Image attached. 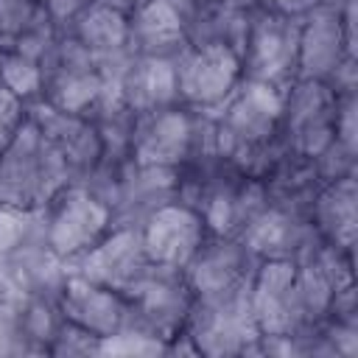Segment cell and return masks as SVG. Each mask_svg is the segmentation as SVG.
Returning <instances> with one entry per match:
<instances>
[{
  "label": "cell",
  "instance_id": "obj_1",
  "mask_svg": "<svg viewBox=\"0 0 358 358\" xmlns=\"http://www.w3.org/2000/svg\"><path fill=\"white\" fill-rule=\"evenodd\" d=\"M282 90L241 78L235 92L213 112V148L241 173L260 179L280 154Z\"/></svg>",
  "mask_w": 358,
  "mask_h": 358
},
{
  "label": "cell",
  "instance_id": "obj_2",
  "mask_svg": "<svg viewBox=\"0 0 358 358\" xmlns=\"http://www.w3.org/2000/svg\"><path fill=\"white\" fill-rule=\"evenodd\" d=\"M73 173L62 154L48 143L39 126L28 117L11 143L0 148V204L11 210L39 213Z\"/></svg>",
  "mask_w": 358,
  "mask_h": 358
},
{
  "label": "cell",
  "instance_id": "obj_3",
  "mask_svg": "<svg viewBox=\"0 0 358 358\" xmlns=\"http://www.w3.org/2000/svg\"><path fill=\"white\" fill-rule=\"evenodd\" d=\"M210 151H215L210 112H196L190 106L173 103L134 117L129 157L137 165L179 171Z\"/></svg>",
  "mask_w": 358,
  "mask_h": 358
},
{
  "label": "cell",
  "instance_id": "obj_4",
  "mask_svg": "<svg viewBox=\"0 0 358 358\" xmlns=\"http://www.w3.org/2000/svg\"><path fill=\"white\" fill-rule=\"evenodd\" d=\"M355 14H358V3L347 6L344 11L316 6L299 20V76L296 78L330 84L336 92L358 90Z\"/></svg>",
  "mask_w": 358,
  "mask_h": 358
},
{
  "label": "cell",
  "instance_id": "obj_5",
  "mask_svg": "<svg viewBox=\"0 0 358 358\" xmlns=\"http://www.w3.org/2000/svg\"><path fill=\"white\" fill-rule=\"evenodd\" d=\"M42 243L64 268L98 246L115 227L112 207L87 185H64L42 210Z\"/></svg>",
  "mask_w": 358,
  "mask_h": 358
},
{
  "label": "cell",
  "instance_id": "obj_6",
  "mask_svg": "<svg viewBox=\"0 0 358 358\" xmlns=\"http://www.w3.org/2000/svg\"><path fill=\"white\" fill-rule=\"evenodd\" d=\"M299 20L266 8L249 11L241 45V76L274 90H288L299 76Z\"/></svg>",
  "mask_w": 358,
  "mask_h": 358
},
{
  "label": "cell",
  "instance_id": "obj_7",
  "mask_svg": "<svg viewBox=\"0 0 358 358\" xmlns=\"http://www.w3.org/2000/svg\"><path fill=\"white\" fill-rule=\"evenodd\" d=\"M182 338L193 355H249L260 350V330L252 319L249 288L227 296L196 299Z\"/></svg>",
  "mask_w": 358,
  "mask_h": 358
},
{
  "label": "cell",
  "instance_id": "obj_8",
  "mask_svg": "<svg viewBox=\"0 0 358 358\" xmlns=\"http://www.w3.org/2000/svg\"><path fill=\"white\" fill-rule=\"evenodd\" d=\"M42 64V98L45 103L90 115V109L98 103L103 90L109 87V78L92 59V53L67 31L62 28L48 53L39 59Z\"/></svg>",
  "mask_w": 358,
  "mask_h": 358
},
{
  "label": "cell",
  "instance_id": "obj_9",
  "mask_svg": "<svg viewBox=\"0 0 358 358\" xmlns=\"http://www.w3.org/2000/svg\"><path fill=\"white\" fill-rule=\"evenodd\" d=\"M338 92L330 84L296 78L282 90L280 143L299 157H319L333 143Z\"/></svg>",
  "mask_w": 358,
  "mask_h": 358
},
{
  "label": "cell",
  "instance_id": "obj_10",
  "mask_svg": "<svg viewBox=\"0 0 358 358\" xmlns=\"http://www.w3.org/2000/svg\"><path fill=\"white\" fill-rule=\"evenodd\" d=\"M179 103L196 112H215L241 84V59L224 45H187L176 59Z\"/></svg>",
  "mask_w": 358,
  "mask_h": 358
},
{
  "label": "cell",
  "instance_id": "obj_11",
  "mask_svg": "<svg viewBox=\"0 0 358 358\" xmlns=\"http://www.w3.org/2000/svg\"><path fill=\"white\" fill-rule=\"evenodd\" d=\"M210 235L213 232L201 213L182 199L159 204L140 224V238L148 260L165 268H185Z\"/></svg>",
  "mask_w": 358,
  "mask_h": 358
},
{
  "label": "cell",
  "instance_id": "obj_12",
  "mask_svg": "<svg viewBox=\"0 0 358 358\" xmlns=\"http://www.w3.org/2000/svg\"><path fill=\"white\" fill-rule=\"evenodd\" d=\"M129 299H131L134 322L171 344L173 338L182 336L196 294L182 268L151 266V271Z\"/></svg>",
  "mask_w": 358,
  "mask_h": 358
},
{
  "label": "cell",
  "instance_id": "obj_13",
  "mask_svg": "<svg viewBox=\"0 0 358 358\" xmlns=\"http://www.w3.org/2000/svg\"><path fill=\"white\" fill-rule=\"evenodd\" d=\"M151 266L154 263L143 249L140 227L115 224L109 235L98 246H92L84 257H78L73 266H67V271H76L92 282H101L112 291L131 296L151 271Z\"/></svg>",
  "mask_w": 358,
  "mask_h": 358
},
{
  "label": "cell",
  "instance_id": "obj_14",
  "mask_svg": "<svg viewBox=\"0 0 358 358\" xmlns=\"http://www.w3.org/2000/svg\"><path fill=\"white\" fill-rule=\"evenodd\" d=\"M56 305H59L62 319L92 333L95 338L115 336L134 322L131 299L126 294L112 291L101 282H92L76 271L64 274L59 294H56Z\"/></svg>",
  "mask_w": 358,
  "mask_h": 358
},
{
  "label": "cell",
  "instance_id": "obj_15",
  "mask_svg": "<svg viewBox=\"0 0 358 358\" xmlns=\"http://www.w3.org/2000/svg\"><path fill=\"white\" fill-rule=\"evenodd\" d=\"M255 266H257V257L249 252V246L241 238L210 235L182 271L196 299H210V296H227L249 288Z\"/></svg>",
  "mask_w": 358,
  "mask_h": 358
},
{
  "label": "cell",
  "instance_id": "obj_16",
  "mask_svg": "<svg viewBox=\"0 0 358 358\" xmlns=\"http://www.w3.org/2000/svg\"><path fill=\"white\" fill-rule=\"evenodd\" d=\"M129 6L120 0H90L64 28L92 53L109 81L129 64Z\"/></svg>",
  "mask_w": 358,
  "mask_h": 358
},
{
  "label": "cell",
  "instance_id": "obj_17",
  "mask_svg": "<svg viewBox=\"0 0 358 358\" xmlns=\"http://www.w3.org/2000/svg\"><path fill=\"white\" fill-rule=\"evenodd\" d=\"M28 112H31V120L39 126V131L48 137V143L67 162L73 182H87L103 162V143L95 123L87 115L64 112L45 101L31 103Z\"/></svg>",
  "mask_w": 358,
  "mask_h": 358
},
{
  "label": "cell",
  "instance_id": "obj_18",
  "mask_svg": "<svg viewBox=\"0 0 358 358\" xmlns=\"http://www.w3.org/2000/svg\"><path fill=\"white\" fill-rule=\"evenodd\" d=\"M249 252L257 260H305L319 243H324L308 213L282 207V204H266L260 215L238 235Z\"/></svg>",
  "mask_w": 358,
  "mask_h": 358
},
{
  "label": "cell",
  "instance_id": "obj_19",
  "mask_svg": "<svg viewBox=\"0 0 358 358\" xmlns=\"http://www.w3.org/2000/svg\"><path fill=\"white\" fill-rule=\"evenodd\" d=\"M112 84L120 101L129 106V112H134V117L179 103L173 59L131 56Z\"/></svg>",
  "mask_w": 358,
  "mask_h": 358
},
{
  "label": "cell",
  "instance_id": "obj_20",
  "mask_svg": "<svg viewBox=\"0 0 358 358\" xmlns=\"http://www.w3.org/2000/svg\"><path fill=\"white\" fill-rule=\"evenodd\" d=\"M308 218H310L316 235L327 246L355 252V238H358V182H355V173L324 182L310 199Z\"/></svg>",
  "mask_w": 358,
  "mask_h": 358
},
{
  "label": "cell",
  "instance_id": "obj_21",
  "mask_svg": "<svg viewBox=\"0 0 358 358\" xmlns=\"http://www.w3.org/2000/svg\"><path fill=\"white\" fill-rule=\"evenodd\" d=\"M129 48L131 56L176 59L187 48V34L165 0H148L129 11Z\"/></svg>",
  "mask_w": 358,
  "mask_h": 358
},
{
  "label": "cell",
  "instance_id": "obj_22",
  "mask_svg": "<svg viewBox=\"0 0 358 358\" xmlns=\"http://www.w3.org/2000/svg\"><path fill=\"white\" fill-rule=\"evenodd\" d=\"M0 355H42L28 319V296L8 288H0Z\"/></svg>",
  "mask_w": 358,
  "mask_h": 358
},
{
  "label": "cell",
  "instance_id": "obj_23",
  "mask_svg": "<svg viewBox=\"0 0 358 358\" xmlns=\"http://www.w3.org/2000/svg\"><path fill=\"white\" fill-rule=\"evenodd\" d=\"M0 84L20 95L28 106L42 98V64L39 59L17 50L0 48Z\"/></svg>",
  "mask_w": 358,
  "mask_h": 358
},
{
  "label": "cell",
  "instance_id": "obj_24",
  "mask_svg": "<svg viewBox=\"0 0 358 358\" xmlns=\"http://www.w3.org/2000/svg\"><path fill=\"white\" fill-rule=\"evenodd\" d=\"M48 20L42 0H0V48H14Z\"/></svg>",
  "mask_w": 358,
  "mask_h": 358
},
{
  "label": "cell",
  "instance_id": "obj_25",
  "mask_svg": "<svg viewBox=\"0 0 358 358\" xmlns=\"http://www.w3.org/2000/svg\"><path fill=\"white\" fill-rule=\"evenodd\" d=\"M98 355H171V344L131 322L120 333L101 338Z\"/></svg>",
  "mask_w": 358,
  "mask_h": 358
},
{
  "label": "cell",
  "instance_id": "obj_26",
  "mask_svg": "<svg viewBox=\"0 0 358 358\" xmlns=\"http://www.w3.org/2000/svg\"><path fill=\"white\" fill-rule=\"evenodd\" d=\"M333 143L341 145L347 154H358V90H344L338 92L336 103V129H333Z\"/></svg>",
  "mask_w": 358,
  "mask_h": 358
},
{
  "label": "cell",
  "instance_id": "obj_27",
  "mask_svg": "<svg viewBox=\"0 0 358 358\" xmlns=\"http://www.w3.org/2000/svg\"><path fill=\"white\" fill-rule=\"evenodd\" d=\"M98 341L101 338H95L92 333H87V330L76 327L73 322L62 319V324L53 333V341L48 347V355H67V358H73V355H98Z\"/></svg>",
  "mask_w": 358,
  "mask_h": 358
},
{
  "label": "cell",
  "instance_id": "obj_28",
  "mask_svg": "<svg viewBox=\"0 0 358 358\" xmlns=\"http://www.w3.org/2000/svg\"><path fill=\"white\" fill-rule=\"evenodd\" d=\"M173 11H176V17L182 20V25H185V34H187V42L221 11V8H227V6H221V0H165Z\"/></svg>",
  "mask_w": 358,
  "mask_h": 358
},
{
  "label": "cell",
  "instance_id": "obj_29",
  "mask_svg": "<svg viewBox=\"0 0 358 358\" xmlns=\"http://www.w3.org/2000/svg\"><path fill=\"white\" fill-rule=\"evenodd\" d=\"M28 117H31L28 103L20 95H14L8 87L0 84V148L14 140V134L25 126Z\"/></svg>",
  "mask_w": 358,
  "mask_h": 358
},
{
  "label": "cell",
  "instance_id": "obj_30",
  "mask_svg": "<svg viewBox=\"0 0 358 358\" xmlns=\"http://www.w3.org/2000/svg\"><path fill=\"white\" fill-rule=\"evenodd\" d=\"M260 8L274 11V14H285V17H305L310 8H316L322 0H257Z\"/></svg>",
  "mask_w": 358,
  "mask_h": 358
},
{
  "label": "cell",
  "instance_id": "obj_31",
  "mask_svg": "<svg viewBox=\"0 0 358 358\" xmlns=\"http://www.w3.org/2000/svg\"><path fill=\"white\" fill-rule=\"evenodd\" d=\"M87 3H90V0H42L45 11L50 14V20H53L56 25H62V28H64Z\"/></svg>",
  "mask_w": 358,
  "mask_h": 358
},
{
  "label": "cell",
  "instance_id": "obj_32",
  "mask_svg": "<svg viewBox=\"0 0 358 358\" xmlns=\"http://www.w3.org/2000/svg\"><path fill=\"white\" fill-rule=\"evenodd\" d=\"M221 6H227V8H232V11H243V14H249V11H255V8H260V3H257V0H221Z\"/></svg>",
  "mask_w": 358,
  "mask_h": 358
},
{
  "label": "cell",
  "instance_id": "obj_33",
  "mask_svg": "<svg viewBox=\"0 0 358 358\" xmlns=\"http://www.w3.org/2000/svg\"><path fill=\"white\" fill-rule=\"evenodd\" d=\"M352 3H358V0H322L319 6H327V8H333V11H344V8L352 6Z\"/></svg>",
  "mask_w": 358,
  "mask_h": 358
},
{
  "label": "cell",
  "instance_id": "obj_34",
  "mask_svg": "<svg viewBox=\"0 0 358 358\" xmlns=\"http://www.w3.org/2000/svg\"><path fill=\"white\" fill-rule=\"evenodd\" d=\"M123 6H129V8H134V6H143V3H148V0H120Z\"/></svg>",
  "mask_w": 358,
  "mask_h": 358
}]
</instances>
